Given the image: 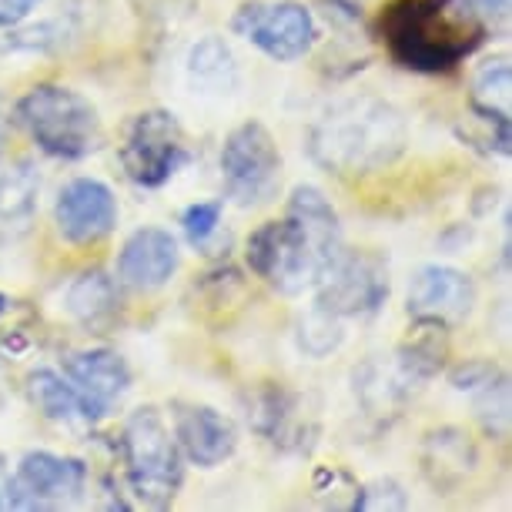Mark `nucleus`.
I'll use <instances>...</instances> for the list:
<instances>
[{"mask_svg":"<svg viewBox=\"0 0 512 512\" xmlns=\"http://www.w3.org/2000/svg\"><path fill=\"white\" fill-rule=\"evenodd\" d=\"M342 251V225L322 191L298 185L282 221H265L248 235L245 262L265 285L285 295L315 288L328 262Z\"/></svg>","mask_w":512,"mask_h":512,"instance_id":"f257e3e1","label":"nucleus"},{"mask_svg":"<svg viewBox=\"0 0 512 512\" xmlns=\"http://www.w3.org/2000/svg\"><path fill=\"white\" fill-rule=\"evenodd\" d=\"M392 61L405 71L446 74L486 41V24L472 0H392L379 17Z\"/></svg>","mask_w":512,"mask_h":512,"instance_id":"f03ea898","label":"nucleus"},{"mask_svg":"<svg viewBox=\"0 0 512 512\" xmlns=\"http://www.w3.org/2000/svg\"><path fill=\"white\" fill-rule=\"evenodd\" d=\"M409 144L405 118L389 101L359 94L332 104L308 131V154L332 175H372L399 161Z\"/></svg>","mask_w":512,"mask_h":512,"instance_id":"7ed1b4c3","label":"nucleus"},{"mask_svg":"<svg viewBox=\"0 0 512 512\" xmlns=\"http://www.w3.org/2000/svg\"><path fill=\"white\" fill-rule=\"evenodd\" d=\"M17 124L51 158L81 161L104 148V124L98 108L81 91L64 84H37L17 101Z\"/></svg>","mask_w":512,"mask_h":512,"instance_id":"20e7f679","label":"nucleus"},{"mask_svg":"<svg viewBox=\"0 0 512 512\" xmlns=\"http://www.w3.org/2000/svg\"><path fill=\"white\" fill-rule=\"evenodd\" d=\"M121 452L124 476L138 502L148 509H168L185 479V456L178 449L175 432L168 429L154 405L128 415L121 432Z\"/></svg>","mask_w":512,"mask_h":512,"instance_id":"39448f33","label":"nucleus"},{"mask_svg":"<svg viewBox=\"0 0 512 512\" xmlns=\"http://www.w3.org/2000/svg\"><path fill=\"white\" fill-rule=\"evenodd\" d=\"M282 151L262 121H245L221 144V181L238 208H258L278 198L282 188Z\"/></svg>","mask_w":512,"mask_h":512,"instance_id":"423d86ee","label":"nucleus"},{"mask_svg":"<svg viewBox=\"0 0 512 512\" xmlns=\"http://www.w3.org/2000/svg\"><path fill=\"white\" fill-rule=\"evenodd\" d=\"M191 161L188 138L171 111L134 114L121 141V168L134 185L161 188Z\"/></svg>","mask_w":512,"mask_h":512,"instance_id":"0eeeda50","label":"nucleus"},{"mask_svg":"<svg viewBox=\"0 0 512 512\" xmlns=\"http://www.w3.org/2000/svg\"><path fill=\"white\" fill-rule=\"evenodd\" d=\"M231 31L275 64L302 61L318 41L315 17L298 0H248L238 7Z\"/></svg>","mask_w":512,"mask_h":512,"instance_id":"6e6552de","label":"nucleus"},{"mask_svg":"<svg viewBox=\"0 0 512 512\" xmlns=\"http://www.w3.org/2000/svg\"><path fill=\"white\" fill-rule=\"evenodd\" d=\"M389 262L375 251H338L315 282V305L338 318L375 315L389 302Z\"/></svg>","mask_w":512,"mask_h":512,"instance_id":"1a4fd4ad","label":"nucleus"},{"mask_svg":"<svg viewBox=\"0 0 512 512\" xmlns=\"http://www.w3.org/2000/svg\"><path fill=\"white\" fill-rule=\"evenodd\" d=\"M88 489V466L57 452H27L7 476V509H61Z\"/></svg>","mask_w":512,"mask_h":512,"instance_id":"9d476101","label":"nucleus"},{"mask_svg":"<svg viewBox=\"0 0 512 512\" xmlns=\"http://www.w3.org/2000/svg\"><path fill=\"white\" fill-rule=\"evenodd\" d=\"M54 225L67 245H98L118 228V198L98 178H74L54 201Z\"/></svg>","mask_w":512,"mask_h":512,"instance_id":"9b49d317","label":"nucleus"},{"mask_svg":"<svg viewBox=\"0 0 512 512\" xmlns=\"http://www.w3.org/2000/svg\"><path fill=\"white\" fill-rule=\"evenodd\" d=\"M64 379L71 382L88 422L108 419L131 389V369L124 355L114 349H88L67 355Z\"/></svg>","mask_w":512,"mask_h":512,"instance_id":"f8f14e48","label":"nucleus"},{"mask_svg":"<svg viewBox=\"0 0 512 512\" xmlns=\"http://www.w3.org/2000/svg\"><path fill=\"white\" fill-rule=\"evenodd\" d=\"M476 305V282L449 265H422L409 282V315L425 322L456 325Z\"/></svg>","mask_w":512,"mask_h":512,"instance_id":"ddd939ff","label":"nucleus"},{"mask_svg":"<svg viewBox=\"0 0 512 512\" xmlns=\"http://www.w3.org/2000/svg\"><path fill=\"white\" fill-rule=\"evenodd\" d=\"M181 265L178 238L164 228H138L118 251V282L134 292H158Z\"/></svg>","mask_w":512,"mask_h":512,"instance_id":"4468645a","label":"nucleus"},{"mask_svg":"<svg viewBox=\"0 0 512 512\" xmlns=\"http://www.w3.org/2000/svg\"><path fill=\"white\" fill-rule=\"evenodd\" d=\"M175 439L181 456L198 469H215L235 456L238 449L235 422L218 409H211V405H178Z\"/></svg>","mask_w":512,"mask_h":512,"instance_id":"2eb2a0df","label":"nucleus"},{"mask_svg":"<svg viewBox=\"0 0 512 512\" xmlns=\"http://www.w3.org/2000/svg\"><path fill=\"white\" fill-rule=\"evenodd\" d=\"M248 415L258 436H265L275 446L298 449V452L312 446L315 425L302 412V399L295 392H288L285 385H265V389H258Z\"/></svg>","mask_w":512,"mask_h":512,"instance_id":"dca6fc26","label":"nucleus"},{"mask_svg":"<svg viewBox=\"0 0 512 512\" xmlns=\"http://www.w3.org/2000/svg\"><path fill=\"white\" fill-rule=\"evenodd\" d=\"M64 305L74 322H81L88 332L104 335L114 322H118V312H121L118 282H114L108 272H101V268L81 272L71 285H67Z\"/></svg>","mask_w":512,"mask_h":512,"instance_id":"f3484780","label":"nucleus"},{"mask_svg":"<svg viewBox=\"0 0 512 512\" xmlns=\"http://www.w3.org/2000/svg\"><path fill=\"white\" fill-rule=\"evenodd\" d=\"M422 469L436 489L456 486L476 469V442L469 439V432L452 429V425L429 432L422 449Z\"/></svg>","mask_w":512,"mask_h":512,"instance_id":"a211bd4d","label":"nucleus"},{"mask_svg":"<svg viewBox=\"0 0 512 512\" xmlns=\"http://www.w3.org/2000/svg\"><path fill=\"white\" fill-rule=\"evenodd\" d=\"M446 359H449L446 325L415 318V332L409 335V342H402L399 359H395V372L415 389L419 382L436 379Z\"/></svg>","mask_w":512,"mask_h":512,"instance_id":"6ab92c4d","label":"nucleus"},{"mask_svg":"<svg viewBox=\"0 0 512 512\" xmlns=\"http://www.w3.org/2000/svg\"><path fill=\"white\" fill-rule=\"evenodd\" d=\"M512 67L509 57H492L472 77V114L492 128H509Z\"/></svg>","mask_w":512,"mask_h":512,"instance_id":"aec40b11","label":"nucleus"},{"mask_svg":"<svg viewBox=\"0 0 512 512\" xmlns=\"http://www.w3.org/2000/svg\"><path fill=\"white\" fill-rule=\"evenodd\" d=\"M188 77L198 84V88L228 94L238 84V64H235L231 47L215 34L205 37V41H198L188 54Z\"/></svg>","mask_w":512,"mask_h":512,"instance_id":"412c9836","label":"nucleus"},{"mask_svg":"<svg viewBox=\"0 0 512 512\" xmlns=\"http://www.w3.org/2000/svg\"><path fill=\"white\" fill-rule=\"evenodd\" d=\"M27 392H31V402L37 405V412L51 422H77L84 419L81 402L71 389V382L64 379L61 372L54 369H37L27 375Z\"/></svg>","mask_w":512,"mask_h":512,"instance_id":"4be33fe9","label":"nucleus"},{"mask_svg":"<svg viewBox=\"0 0 512 512\" xmlns=\"http://www.w3.org/2000/svg\"><path fill=\"white\" fill-rule=\"evenodd\" d=\"M476 395V415L482 422V429L492 439H502L509 429V379L502 372L492 375L489 382H482L479 389H472Z\"/></svg>","mask_w":512,"mask_h":512,"instance_id":"5701e85b","label":"nucleus"},{"mask_svg":"<svg viewBox=\"0 0 512 512\" xmlns=\"http://www.w3.org/2000/svg\"><path fill=\"white\" fill-rule=\"evenodd\" d=\"M342 318L325 312V308H312V312L305 315L302 328H298V345H302L305 355H312V359H325V355H332L338 345H342Z\"/></svg>","mask_w":512,"mask_h":512,"instance_id":"b1692460","label":"nucleus"},{"mask_svg":"<svg viewBox=\"0 0 512 512\" xmlns=\"http://www.w3.org/2000/svg\"><path fill=\"white\" fill-rule=\"evenodd\" d=\"M34 198H37V178L24 164L14 168L11 175L0 178V225H14V221L31 218Z\"/></svg>","mask_w":512,"mask_h":512,"instance_id":"393cba45","label":"nucleus"},{"mask_svg":"<svg viewBox=\"0 0 512 512\" xmlns=\"http://www.w3.org/2000/svg\"><path fill=\"white\" fill-rule=\"evenodd\" d=\"M221 211H225V201H198L191 205L185 215H181V228H185V238L195 248L208 245V238L215 235L221 225Z\"/></svg>","mask_w":512,"mask_h":512,"instance_id":"a878e982","label":"nucleus"},{"mask_svg":"<svg viewBox=\"0 0 512 512\" xmlns=\"http://www.w3.org/2000/svg\"><path fill=\"white\" fill-rule=\"evenodd\" d=\"M405 506H409L405 489L392 479H379V482H372V486H359L355 502H352V509H405Z\"/></svg>","mask_w":512,"mask_h":512,"instance_id":"bb28decb","label":"nucleus"},{"mask_svg":"<svg viewBox=\"0 0 512 512\" xmlns=\"http://www.w3.org/2000/svg\"><path fill=\"white\" fill-rule=\"evenodd\" d=\"M496 372L499 369L492 362H466V365H459V369L452 372V385H456L459 392H472V389H479L482 382H489Z\"/></svg>","mask_w":512,"mask_h":512,"instance_id":"cd10ccee","label":"nucleus"},{"mask_svg":"<svg viewBox=\"0 0 512 512\" xmlns=\"http://www.w3.org/2000/svg\"><path fill=\"white\" fill-rule=\"evenodd\" d=\"M44 0H0V27H17L31 17Z\"/></svg>","mask_w":512,"mask_h":512,"instance_id":"c85d7f7f","label":"nucleus"},{"mask_svg":"<svg viewBox=\"0 0 512 512\" xmlns=\"http://www.w3.org/2000/svg\"><path fill=\"white\" fill-rule=\"evenodd\" d=\"M472 4H476V11L486 17H506V11H509V0H472Z\"/></svg>","mask_w":512,"mask_h":512,"instance_id":"c756f323","label":"nucleus"},{"mask_svg":"<svg viewBox=\"0 0 512 512\" xmlns=\"http://www.w3.org/2000/svg\"><path fill=\"white\" fill-rule=\"evenodd\" d=\"M0 509H7V472L0 466Z\"/></svg>","mask_w":512,"mask_h":512,"instance_id":"7c9ffc66","label":"nucleus"},{"mask_svg":"<svg viewBox=\"0 0 512 512\" xmlns=\"http://www.w3.org/2000/svg\"><path fill=\"white\" fill-rule=\"evenodd\" d=\"M4 141H7V131H4V121H0V154H4Z\"/></svg>","mask_w":512,"mask_h":512,"instance_id":"2f4dec72","label":"nucleus"},{"mask_svg":"<svg viewBox=\"0 0 512 512\" xmlns=\"http://www.w3.org/2000/svg\"><path fill=\"white\" fill-rule=\"evenodd\" d=\"M7 305H11V302H7V295H0V315L7 312Z\"/></svg>","mask_w":512,"mask_h":512,"instance_id":"473e14b6","label":"nucleus"}]
</instances>
